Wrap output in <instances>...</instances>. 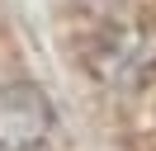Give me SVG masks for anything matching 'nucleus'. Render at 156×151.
<instances>
[{
  "instance_id": "1",
  "label": "nucleus",
  "mask_w": 156,
  "mask_h": 151,
  "mask_svg": "<svg viewBox=\"0 0 156 151\" xmlns=\"http://www.w3.org/2000/svg\"><path fill=\"white\" fill-rule=\"evenodd\" d=\"M52 137V104L38 85L0 90V151H38Z\"/></svg>"
}]
</instances>
